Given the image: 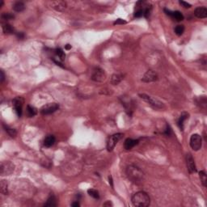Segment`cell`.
<instances>
[{
  "instance_id": "6da1fadb",
  "label": "cell",
  "mask_w": 207,
  "mask_h": 207,
  "mask_svg": "<svg viewBox=\"0 0 207 207\" xmlns=\"http://www.w3.org/2000/svg\"><path fill=\"white\" fill-rule=\"evenodd\" d=\"M132 203L134 206L147 207L150 206L151 198L146 192L139 191L135 193L132 197Z\"/></svg>"
},
{
  "instance_id": "7a4b0ae2",
  "label": "cell",
  "mask_w": 207,
  "mask_h": 207,
  "mask_svg": "<svg viewBox=\"0 0 207 207\" xmlns=\"http://www.w3.org/2000/svg\"><path fill=\"white\" fill-rule=\"evenodd\" d=\"M126 174L128 178L134 184H140L143 180V176H144L143 172L139 167L134 165H130L127 167Z\"/></svg>"
},
{
  "instance_id": "3957f363",
  "label": "cell",
  "mask_w": 207,
  "mask_h": 207,
  "mask_svg": "<svg viewBox=\"0 0 207 207\" xmlns=\"http://www.w3.org/2000/svg\"><path fill=\"white\" fill-rule=\"evenodd\" d=\"M139 96L141 99H143L148 104H150L152 108H155V109H160L163 107V104L162 102H160L157 99H155L153 97H151V95L142 93V94H139Z\"/></svg>"
},
{
  "instance_id": "277c9868",
  "label": "cell",
  "mask_w": 207,
  "mask_h": 207,
  "mask_svg": "<svg viewBox=\"0 0 207 207\" xmlns=\"http://www.w3.org/2000/svg\"><path fill=\"white\" fill-rule=\"evenodd\" d=\"M15 165L10 161L2 162L0 166V174L1 176H9L14 171Z\"/></svg>"
},
{
  "instance_id": "5b68a950",
  "label": "cell",
  "mask_w": 207,
  "mask_h": 207,
  "mask_svg": "<svg viewBox=\"0 0 207 207\" xmlns=\"http://www.w3.org/2000/svg\"><path fill=\"white\" fill-rule=\"evenodd\" d=\"M190 147L194 151H198L202 147V137L198 134H194L191 136L190 138Z\"/></svg>"
},
{
  "instance_id": "8992f818",
  "label": "cell",
  "mask_w": 207,
  "mask_h": 207,
  "mask_svg": "<svg viewBox=\"0 0 207 207\" xmlns=\"http://www.w3.org/2000/svg\"><path fill=\"white\" fill-rule=\"evenodd\" d=\"M122 134H115L112 135L109 137L108 142H107V149L108 151H112L114 147H116L117 143L122 139Z\"/></svg>"
},
{
  "instance_id": "52a82bcc",
  "label": "cell",
  "mask_w": 207,
  "mask_h": 207,
  "mask_svg": "<svg viewBox=\"0 0 207 207\" xmlns=\"http://www.w3.org/2000/svg\"><path fill=\"white\" fill-rule=\"evenodd\" d=\"M59 108V105L57 103H49L44 105L41 108L40 112L42 115H49L56 112Z\"/></svg>"
},
{
  "instance_id": "ba28073f",
  "label": "cell",
  "mask_w": 207,
  "mask_h": 207,
  "mask_svg": "<svg viewBox=\"0 0 207 207\" xmlns=\"http://www.w3.org/2000/svg\"><path fill=\"white\" fill-rule=\"evenodd\" d=\"M24 102V98L21 97V96L15 97V98L13 99V101H12L14 109H15V113H16V114H17V116H18L19 117H20L21 115H22Z\"/></svg>"
},
{
  "instance_id": "9c48e42d",
  "label": "cell",
  "mask_w": 207,
  "mask_h": 207,
  "mask_svg": "<svg viewBox=\"0 0 207 207\" xmlns=\"http://www.w3.org/2000/svg\"><path fill=\"white\" fill-rule=\"evenodd\" d=\"M106 78V75L101 68L97 67L93 70L91 79L95 82H103Z\"/></svg>"
},
{
  "instance_id": "30bf717a",
  "label": "cell",
  "mask_w": 207,
  "mask_h": 207,
  "mask_svg": "<svg viewBox=\"0 0 207 207\" xmlns=\"http://www.w3.org/2000/svg\"><path fill=\"white\" fill-rule=\"evenodd\" d=\"M158 79V75L155 71L152 70H149L145 73L142 79V81L145 83H151V82H155Z\"/></svg>"
},
{
  "instance_id": "8fae6325",
  "label": "cell",
  "mask_w": 207,
  "mask_h": 207,
  "mask_svg": "<svg viewBox=\"0 0 207 207\" xmlns=\"http://www.w3.org/2000/svg\"><path fill=\"white\" fill-rule=\"evenodd\" d=\"M122 99V105L125 107L126 108V113L129 114V116H131L132 115V113H133V109H134V107H133V101L129 97H122L121 98Z\"/></svg>"
},
{
  "instance_id": "7c38bea8",
  "label": "cell",
  "mask_w": 207,
  "mask_h": 207,
  "mask_svg": "<svg viewBox=\"0 0 207 207\" xmlns=\"http://www.w3.org/2000/svg\"><path fill=\"white\" fill-rule=\"evenodd\" d=\"M186 163H187V167H188L189 173H194L197 171V167H196L194 159L190 154L186 155Z\"/></svg>"
},
{
  "instance_id": "4fadbf2b",
  "label": "cell",
  "mask_w": 207,
  "mask_h": 207,
  "mask_svg": "<svg viewBox=\"0 0 207 207\" xmlns=\"http://www.w3.org/2000/svg\"><path fill=\"white\" fill-rule=\"evenodd\" d=\"M164 11L166 12L167 15L171 16V18H173L174 19H176V21H182L184 19V15H182V13L179 11H171L170 10L164 9Z\"/></svg>"
},
{
  "instance_id": "5bb4252c",
  "label": "cell",
  "mask_w": 207,
  "mask_h": 207,
  "mask_svg": "<svg viewBox=\"0 0 207 207\" xmlns=\"http://www.w3.org/2000/svg\"><path fill=\"white\" fill-rule=\"evenodd\" d=\"M51 7L56 11H63L67 7V3L64 1H53L51 3Z\"/></svg>"
},
{
  "instance_id": "9a60e30c",
  "label": "cell",
  "mask_w": 207,
  "mask_h": 207,
  "mask_svg": "<svg viewBox=\"0 0 207 207\" xmlns=\"http://www.w3.org/2000/svg\"><path fill=\"white\" fill-rule=\"evenodd\" d=\"M194 15L196 17L200 19H204L207 17V9L205 7H200L196 8L194 11Z\"/></svg>"
},
{
  "instance_id": "2e32d148",
  "label": "cell",
  "mask_w": 207,
  "mask_h": 207,
  "mask_svg": "<svg viewBox=\"0 0 207 207\" xmlns=\"http://www.w3.org/2000/svg\"><path fill=\"white\" fill-rule=\"evenodd\" d=\"M189 114L188 113H186V112L181 113L180 118H179V120L177 122V125L180 127V129L181 130H184V124H185V121L189 118Z\"/></svg>"
},
{
  "instance_id": "e0dca14e",
  "label": "cell",
  "mask_w": 207,
  "mask_h": 207,
  "mask_svg": "<svg viewBox=\"0 0 207 207\" xmlns=\"http://www.w3.org/2000/svg\"><path fill=\"white\" fill-rule=\"evenodd\" d=\"M138 143V140H134L132 138H127L125 141L124 147L126 150H131L133 147H134Z\"/></svg>"
},
{
  "instance_id": "ac0fdd59",
  "label": "cell",
  "mask_w": 207,
  "mask_h": 207,
  "mask_svg": "<svg viewBox=\"0 0 207 207\" xmlns=\"http://www.w3.org/2000/svg\"><path fill=\"white\" fill-rule=\"evenodd\" d=\"M44 206L46 207H54L57 206V199H56L54 194H50V197L47 199V202L45 203Z\"/></svg>"
},
{
  "instance_id": "d6986e66",
  "label": "cell",
  "mask_w": 207,
  "mask_h": 207,
  "mask_svg": "<svg viewBox=\"0 0 207 207\" xmlns=\"http://www.w3.org/2000/svg\"><path fill=\"white\" fill-rule=\"evenodd\" d=\"M55 142H56V138L54 135H48L44 140V145L46 147H50L54 146Z\"/></svg>"
},
{
  "instance_id": "ffe728a7",
  "label": "cell",
  "mask_w": 207,
  "mask_h": 207,
  "mask_svg": "<svg viewBox=\"0 0 207 207\" xmlns=\"http://www.w3.org/2000/svg\"><path fill=\"white\" fill-rule=\"evenodd\" d=\"M123 79H124V75L122 74H114L111 78V83L113 85H117L122 81Z\"/></svg>"
},
{
  "instance_id": "44dd1931",
  "label": "cell",
  "mask_w": 207,
  "mask_h": 207,
  "mask_svg": "<svg viewBox=\"0 0 207 207\" xmlns=\"http://www.w3.org/2000/svg\"><path fill=\"white\" fill-rule=\"evenodd\" d=\"M25 9V5L22 2H16L13 4V10L16 12H21Z\"/></svg>"
},
{
  "instance_id": "7402d4cb",
  "label": "cell",
  "mask_w": 207,
  "mask_h": 207,
  "mask_svg": "<svg viewBox=\"0 0 207 207\" xmlns=\"http://www.w3.org/2000/svg\"><path fill=\"white\" fill-rule=\"evenodd\" d=\"M3 129H4V130L8 134L11 136V137H12V138H14V137H15L16 136V134H17V132H16V130H15V129H12V128H10L9 126H6V125H4V124H3Z\"/></svg>"
},
{
  "instance_id": "603a6c76",
  "label": "cell",
  "mask_w": 207,
  "mask_h": 207,
  "mask_svg": "<svg viewBox=\"0 0 207 207\" xmlns=\"http://www.w3.org/2000/svg\"><path fill=\"white\" fill-rule=\"evenodd\" d=\"M0 191L1 193L3 194V195H7L8 194V191H7V184L5 180H2L0 182Z\"/></svg>"
},
{
  "instance_id": "cb8c5ba5",
  "label": "cell",
  "mask_w": 207,
  "mask_h": 207,
  "mask_svg": "<svg viewBox=\"0 0 207 207\" xmlns=\"http://www.w3.org/2000/svg\"><path fill=\"white\" fill-rule=\"evenodd\" d=\"M36 113H37V110L36 108L30 106V105H28L27 107V115L29 117H32L34 116H36Z\"/></svg>"
},
{
  "instance_id": "d4e9b609",
  "label": "cell",
  "mask_w": 207,
  "mask_h": 207,
  "mask_svg": "<svg viewBox=\"0 0 207 207\" xmlns=\"http://www.w3.org/2000/svg\"><path fill=\"white\" fill-rule=\"evenodd\" d=\"M3 30L6 34H11L14 32V28L9 24H5L3 26Z\"/></svg>"
},
{
  "instance_id": "484cf974",
  "label": "cell",
  "mask_w": 207,
  "mask_h": 207,
  "mask_svg": "<svg viewBox=\"0 0 207 207\" xmlns=\"http://www.w3.org/2000/svg\"><path fill=\"white\" fill-rule=\"evenodd\" d=\"M199 177H200V180L201 182L204 187H206L207 186V176L206 172L204 171H201L199 172Z\"/></svg>"
},
{
  "instance_id": "4316f807",
  "label": "cell",
  "mask_w": 207,
  "mask_h": 207,
  "mask_svg": "<svg viewBox=\"0 0 207 207\" xmlns=\"http://www.w3.org/2000/svg\"><path fill=\"white\" fill-rule=\"evenodd\" d=\"M55 54L57 57H58L60 60H64V58H66V54L61 48H58L55 50Z\"/></svg>"
},
{
  "instance_id": "83f0119b",
  "label": "cell",
  "mask_w": 207,
  "mask_h": 207,
  "mask_svg": "<svg viewBox=\"0 0 207 207\" xmlns=\"http://www.w3.org/2000/svg\"><path fill=\"white\" fill-rule=\"evenodd\" d=\"M185 32V27L184 25H177L175 28V33L177 36H181Z\"/></svg>"
},
{
  "instance_id": "f1b7e54d",
  "label": "cell",
  "mask_w": 207,
  "mask_h": 207,
  "mask_svg": "<svg viewBox=\"0 0 207 207\" xmlns=\"http://www.w3.org/2000/svg\"><path fill=\"white\" fill-rule=\"evenodd\" d=\"M87 193H88V194L90 195L91 197H92L93 198L98 199V198H99V193H98V191H96L95 189H88V190H87Z\"/></svg>"
},
{
  "instance_id": "f546056e",
  "label": "cell",
  "mask_w": 207,
  "mask_h": 207,
  "mask_svg": "<svg viewBox=\"0 0 207 207\" xmlns=\"http://www.w3.org/2000/svg\"><path fill=\"white\" fill-rule=\"evenodd\" d=\"M14 15L9 13V12H4V13L2 14V19H4V20H11V19H14Z\"/></svg>"
},
{
  "instance_id": "4dcf8cb0",
  "label": "cell",
  "mask_w": 207,
  "mask_h": 207,
  "mask_svg": "<svg viewBox=\"0 0 207 207\" xmlns=\"http://www.w3.org/2000/svg\"><path fill=\"white\" fill-rule=\"evenodd\" d=\"M206 98L205 96H202L201 98H199V100L198 101V104H200L201 107L206 108Z\"/></svg>"
},
{
  "instance_id": "1f68e13d",
  "label": "cell",
  "mask_w": 207,
  "mask_h": 207,
  "mask_svg": "<svg viewBox=\"0 0 207 207\" xmlns=\"http://www.w3.org/2000/svg\"><path fill=\"white\" fill-rule=\"evenodd\" d=\"M180 5H182L185 8H190L191 7V4H189V3L187 2H185V1H180L179 2Z\"/></svg>"
},
{
  "instance_id": "d6a6232c",
  "label": "cell",
  "mask_w": 207,
  "mask_h": 207,
  "mask_svg": "<svg viewBox=\"0 0 207 207\" xmlns=\"http://www.w3.org/2000/svg\"><path fill=\"white\" fill-rule=\"evenodd\" d=\"M126 24V21L124 20V19H117V20L113 23L114 25H116V24L117 25H118V24Z\"/></svg>"
},
{
  "instance_id": "836d02e7",
  "label": "cell",
  "mask_w": 207,
  "mask_h": 207,
  "mask_svg": "<svg viewBox=\"0 0 207 207\" xmlns=\"http://www.w3.org/2000/svg\"><path fill=\"white\" fill-rule=\"evenodd\" d=\"M53 60H54V63H56V64H57L58 66H59V67H61L64 68V66H63V63H61L60 61H58V60H56V59H53Z\"/></svg>"
},
{
  "instance_id": "e575fe53",
  "label": "cell",
  "mask_w": 207,
  "mask_h": 207,
  "mask_svg": "<svg viewBox=\"0 0 207 207\" xmlns=\"http://www.w3.org/2000/svg\"><path fill=\"white\" fill-rule=\"evenodd\" d=\"M17 37H18L19 39H20V40H23L24 38V34L23 32H18L17 33Z\"/></svg>"
},
{
  "instance_id": "d590c367",
  "label": "cell",
  "mask_w": 207,
  "mask_h": 207,
  "mask_svg": "<svg viewBox=\"0 0 207 207\" xmlns=\"http://www.w3.org/2000/svg\"><path fill=\"white\" fill-rule=\"evenodd\" d=\"M0 73H1V83H3V82L4 81V79H5L4 72H3V71H1Z\"/></svg>"
},
{
  "instance_id": "8d00e7d4",
  "label": "cell",
  "mask_w": 207,
  "mask_h": 207,
  "mask_svg": "<svg viewBox=\"0 0 207 207\" xmlns=\"http://www.w3.org/2000/svg\"><path fill=\"white\" fill-rule=\"evenodd\" d=\"M171 128H170L169 126H167V130H166V132H165V134H166L167 135H168V136H169V135L171 134Z\"/></svg>"
},
{
  "instance_id": "74e56055",
  "label": "cell",
  "mask_w": 207,
  "mask_h": 207,
  "mask_svg": "<svg viewBox=\"0 0 207 207\" xmlns=\"http://www.w3.org/2000/svg\"><path fill=\"white\" fill-rule=\"evenodd\" d=\"M80 206L79 205V203L78 202H73L72 204H71V206H74V207H79Z\"/></svg>"
},
{
  "instance_id": "f35d334b",
  "label": "cell",
  "mask_w": 207,
  "mask_h": 207,
  "mask_svg": "<svg viewBox=\"0 0 207 207\" xmlns=\"http://www.w3.org/2000/svg\"><path fill=\"white\" fill-rule=\"evenodd\" d=\"M108 180H109V184L111 185V186L113 188V178H112V176H109L108 177Z\"/></svg>"
},
{
  "instance_id": "ab89813d",
  "label": "cell",
  "mask_w": 207,
  "mask_h": 207,
  "mask_svg": "<svg viewBox=\"0 0 207 207\" xmlns=\"http://www.w3.org/2000/svg\"><path fill=\"white\" fill-rule=\"evenodd\" d=\"M65 49H66L67 50H71V45H69V44H67V45H65Z\"/></svg>"
},
{
  "instance_id": "60d3db41",
  "label": "cell",
  "mask_w": 207,
  "mask_h": 207,
  "mask_svg": "<svg viewBox=\"0 0 207 207\" xmlns=\"http://www.w3.org/2000/svg\"><path fill=\"white\" fill-rule=\"evenodd\" d=\"M104 206H113V204L110 202V201H109V202H108L104 203Z\"/></svg>"
},
{
  "instance_id": "b9f144b4",
  "label": "cell",
  "mask_w": 207,
  "mask_h": 207,
  "mask_svg": "<svg viewBox=\"0 0 207 207\" xmlns=\"http://www.w3.org/2000/svg\"><path fill=\"white\" fill-rule=\"evenodd\" d=\"M3 1H1V4H0V7H3Z\"/></svg>"
}]
</instances>
